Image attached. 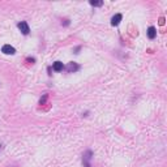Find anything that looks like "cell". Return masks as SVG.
Segmentation results:
<instances>
[{
  "label": "cell",
  "mask_w": 167,
  "mask_h": 167,
  "mask_svg": "<svg viewBox=\"0 0 167 167\" xmlns=\"http://www.w3.org/2000/svg\"><path fill=\"white\" fill-rule=\"evenodd\" d=\"M92 157H93V151L92 150H87L86 153L82 156V162H84L85 167H92V165H90V159H92Z\"/></svg>",
  "instance_id": "1"
},
{
  "label": "cell",
  "mask_w": 167,
  "mask_h": 167,
  "mask_svg": "<svg viewBox=\"0 0 167 167\" xmlns=\"http://www.w3.org/2000/svg\"><path fill=\"white\" fill-rule=\"evenodd\" d=\"M17 28L21 30V33H22L24 35H28L29 32H30V28H29V25H28L26 21H21V22H19L17 24Z\"/></svg>",
  "instance_id": "2"
},
{
  "label": "cell",
  "mask_w": 167,
  "mask_h": 167,
  "mask_svg": "<svg viewBox=\"0 0 167 167\" xmlns=\"http://www.w3.org/2000/svg\"><path fill=\"white\" fill-rule=\"evenodd\" d=\"M1 52L5 54V55H14L16 54V48L12 47L11 44H4L1 47Z\"/></svg>",
  "instance_id": "3"
},
{
  "label": "cell",
  "mask_w": 167,
  "mask_h": 167,
  "mask_svg": "<svg viewBox=\"0 0 167 167\" xmlns=\"http://www.w3.org/2000/svg\"><path fill=\"white\" fill-rule=\"evenodd\" d=\"M64 69H67V72H69V73H72V72H76V71H78L80 69V65H77L76 63H69L67 67H64Z\"/></svg>",
  "instance_id": "4"
},
{
  "label": "cell",
  "mask_w": 167,
  "mask_h": 167,
  "mask_svg": "<svg viewBox=\"0 0 167 167\" xmlns=\"http://www.w3.org/2000/svg\"><path fill=\"white\" fill-rule=\"evenodd\" d=\"M123 20V16H121L120 13H118V14H115L114 17L111 19V25L112 26H118L120 24V21Z\"/></svg>",
  "instance_id": "5"
},
{
  "label": "cell",
  "mask_w": 167,
  "mask_h": 167,
  "mask_svg": "<svg viewBox=\"0 0 167 167\" xmlns=\"http://www.w3.org/2000/svg\"><path fill=\"white\" fill-rule=\"evenodd\" d=\"M52 69L55 72H62L63 69H64V64H63L62 62H55L52 64Z\"/></svg>",
  "instance_id": "6"
},
{
  "label": "cell",
  "mask_w": 167,
  "mask_h": 167,
  "mask_svg": "<svg viewBox=\"0 0 167 167\" xmlns=\"http://www.w3.org/2000/svg\"><path fill=\"white\" fill-rule=\"evenodd\" d=\"M148 37L150 39H154L157 37V29L154 28V26H150V28L148 29Z\"/></svg>",
  "instance_id": "7"
},
{
  "label": "cell",
  "mask_w": 167,
  "mask_h": 167,
  "mask_svg": "<svg viewBox=\"0 0 167 167\" xmlns=\"http://www.w3.org/2000/svg\"><path fill=\"white\" fill-rule=\"evenodd\" d=\"M90 5H93V7H102L103 5V1H94V0H90Z\"/></svg>",
  "instance_id": "8"
},
{
  "label": "cell",
  "mask_w": 167,
  "mask_h": 167,
  "mask_svg": "<svg viewBox=\"0 0 167 167\" xmlns=\"http://www.w3.org/2000/svg\"><path fill=\"white\" fill-rule=\"evenodd\" d=\"M46 99H47V94H44L43 98H41V101H39V103H41V105H43V103L46 102Z\"/></svg>",
  "instance_id": "9"
}]
</instances>
